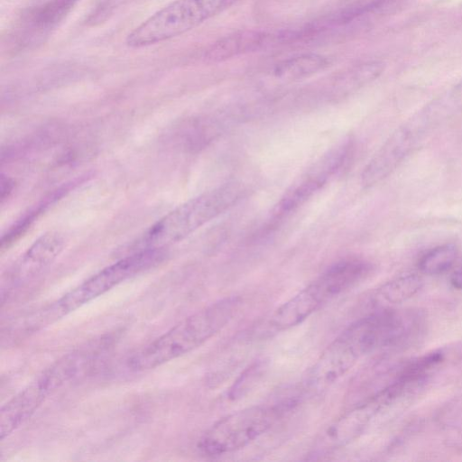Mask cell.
I'll return each mask as SVG.
<instances>
[{
  "label": "cell",
  "instance_id": "cell-1",
  "mask_svg": "<svg viewBox=\"0 0 462 462\" xmlns=\"http://www.w3.org/2000/svg\"><path fill=\"white\" fill-rule=\"evenodd\" d=\"M417 323L410 310H377L351 324L320 354L307 374L311 389L328 387L362 357L379 348L402 346L414 337Z\"/></svg>",
  "mask_w": 462,
  "mask_h": 462
},
{
  "label": "cell",
  "instance_id": "cell-2",
  "mask_svg": "<svg viewBox=\"0 0 462 462\" xmlns=\"http://www.w3.org/2000/svg\"><path fill=\"white\" fill-rule=\"evenodd\" d=\"M241 305L239 297L229 296L196 311L134 353L128 359V367L147 371L189 353L220 332Z\"/></svg>",
  "mask_w": 462,
  "mask_h": 462
},
{
  "label": "cell",
  "instance_id": "cell-3",
  "mask_svg": "<svg viewBox=\"0 0 462 462\" xmlns=\"http://www.w3.org/2000/svg\"><path fill=\"white\" fill-rule=\"evenodd\" d=\"M245 192L240 183L227 182L189 199L151 226L128 251L166 249L235 206Z\"/></svg>",
  "mask_w": 462,
  "mask_h": 462
},
{
  "label": "cell",
  "instance_id": "cell-4",
  "mask_svg": "<svg viewBox=\"0 0 462 462\" xmlns=\"http://www.w3.org/2000/svg\"><path fill=\"white\" fill-rule=\"evenodd\" d=\"M372 264L363 259L339 261L280 305L271 315L268 326L274 331L295 327L324 305L353 288L372 272Z\"/></svg>",
  "mask_w": 462,
  "mask_h": 462
},
{
  "label": "cell",
  "instance_id": "cell-5",
  "mask_svg": "<svg viewBox=\"0 0 462 462\" xmlns=\"http://www.w3.org/2000/svg\"><path fill=\"white\" fill-rule=\"evenodd\" d=\"M295 405L294 400H286L234 411L205 431L199 440L198 448L208 457L239 450L267 432Z\"/></svg>",
  "mask_w": 462,
  "mask_h": 462
},
{
  "label": "cell",
  "instance_id": "cell-6",
  "mask_svg": "<svg viewBox=\"0 0 462 462\" xmlns=\"http://www.w3.org/2000/svg\"><path fill=\"white\" fill-rule=\"evenodd\" d=\"M166 255V250L163 248L130 253L41 310L44 321L50 324L74 311L125 280L157 266L165 260Z\"/></svg>",
  "mask_w": 462,
  "mask_h": 462
},
{
  "label": "cell",
  "instance_id": "cell-7",
  "mask_svg": "<svg viewBox=\"0 0 462 462\" xmlns=\"http://www.w3.org/2000/svg\"><path fill=\"white\" fill-rule=\"evenodd\" d=\"M239 0H173L135 27L125 39L133 49L181 35L220 14Z\"/></svg>",
  "mask_w": 462,
  "mask_h": 462
},
{
  "label": "cell",
  "instance_id": "cell-8",
  "mask_svg": "<svg viewBox=\"0 0 462 462\" xmlns=\"http://www.w3.org/2000/svg\"><path fill=\"white\" fill-rule=\"evenodd\" d=\"M404 392L405 389L401 384L393 382L338 417L320 435L312 455L323 456L355 440L383 409L400 398Z\"/></svg>",
  "mask_w": 462,
  "mask_h": 462
},
{
  "label": "cell",
  "instance_id": "cell-9",
  "mask_svg": "<svg viewBox=\"0 0 462 462\" xmlns=\"http://www.w3.org/2000/svg\"><path fill=\"white\" fill-rule=\"evenodd\" d=\"M351 151L349 138L329 148L287 189L274 208L273 217H284L314 196L341 170Z\"/></svg>",
  "mask_w": 462,
  "mask_h": 462
},
{
  "label": "cell",
  "instance_id": "cell-10",
  "mask_svg": "<svg viewBox=\"0 0 462 462\" xmlns=\"http://www.w3.org/2000/svg\"><path fill=\"white\" fill-rule=\"evenodd\" d=\"M65 240L58 232L42 235L15 262L6 274L2 291L29 282L48 268L63 250Z\"/></svg>",
  "mask_w": 462,
  "mask_h": 462
},
{
  "label": "cell",
  "instance_id": "cell-11",
  "mask_svg": "<svg viewBox=\"0 0 462 462\" xmlns=\"http://www.w3.org/2000/svg\"><path fill=\"white\" fill-rule=\"evenodd\" d=\"M53 392L51 383L42 373L5 403L0 411V439L4 440L28 420Z\"/></svg>",
  "mask_w": 462,
  "mask_h": 462
},
{
  "label": "cell",
  "instance_id": "cell-12",
  "mask_svg": "<svg viewBox=\"0 0 462 462\" xmlns=\"http://www.w3.org/2000/svg\"><path fill=\"white\" fill-rule=\"evenodd\" d=\"M414 142L415 130L411 126L399 127L364 168L362 185L371 187L385 179L407 155Z\"/></svg>",
  "mask_w": 462,
  "mask_h": 462
},
{
  "label": "cell",
  "instance_id": "cell-13",
  "mask_svg": "<svg viewBox=\"0 0 462 462\" xmlns=\"http://www.w3.org/2000/svg\"><path fill=\"white\" fill-rule=\"evenodd\" d=\"M266 38V34L261 31H236L214 42L205 52V59L217 62L255 51L263 46Z\"/></svg>",
  "mask_w": 462,
  "mask_h": 462
},
{
  "label": "cell",
  "instance_id": "cell-14",
  "mask_svg": "<svg viewBox=\"0 0 462 462\" xmlns=\"http://www.w3.org/2000/svg\"><path fill=\"white\" fill-rule=\"evenodd\" d=\"M422 285V279L416 274L399 276L375 291L373 304L376 310L390 309V306L400 304L413 297Z\"/></svg>",
  "mask_w": 462,
  "mask_h": 462
},
{
  "label": "cell",
  "instance_id": "cell-15",
  "mask_svg": "<svg viewBox=\"0 0 462 462\" xmlns=\"http://www.w3.org/2000/svg\"><path fill=\"white\" fill-rule=\"evenodd\" d=\"M328 64V60L322 55L303 54L281 61L274 67L273 74L281 79H300L323 70Z\"/></svg>",
  "mask_w": 462,
  "mask_h": 462
},
{
  "label": "cell",
  "instance_id": "cell-16",
  "mask_svg": "<svg viewBox=\"0 0 462 462\" xmlns=\"http://www.w3.org/2000/svg\"><path fill=\"white\" fill-rule=\"evenodd\" d=\"M457 257V249L453 244H445L427 252L419 262L421 273L437 275L448 271Z\"/></svg>",
  "mask_w": 462,
  "mask_h": 462
},
{
  "label": "cell",
  "instance_id": "cell-17",
  "mask_svg": "<svg viewBox=\"0 0 462 462\" xmlns=\"http://www.w3.org/2000/svg\"><path fill=\"white\" fill-rule=\"evenodd\" d=\"M262 370L263 365L260 363L254 364L247 368L230 389V398H240L245 393L250 390L261 376Z\"/></svg>",
  "mask_w": 462,
  "mask_h": 462
},
{
  "label": "cell",
  "instance_id": "cell-18",
  "mask_svg": "<svg viewBox=\"0 0 462 462\" xmlns=\"http://www.w3.org/2000/svg\"><path fill=\"white\" fill-rule=\"evenodd\" d=\"M77 0H52L42 9L38 16L39 23L51 25L59 22L64 14L73 6Z\"/></svg>",
  "mask_w": 462,
  "mask_h": 462
},
{
  "label": "cell",
  "instance_id": "cell-19",
  "mask_svg": "<svg viewBox=\"0 0 462 462\" xmlns=\"http://www.w3.org/2000/svg\"><path fill=\"white\" fill-rule=\"evenodd\" d=\"M14 188V181L7 177H5L2 174L1 177V200L4 202L5 199H7L10 195V193L13 191Z\"/></svg>",
  "mask_w": 462,
  "mask_h": 462
},
{
  "label": "cell",
  "instance_id": "cell-20",
  "mask_svg": "<svg viewBox=\"0 0 462 462\" xmlns=\"http://www.w3.org/2000/svg\"><path fill=\"white\" fill-rule=\"evenodd\" d=\"M451 283L454 287L462 290V269L456 271L451 277Z\"/></svg>",
  "mask_w": 462,
  "mask_h": 462
}]
</instances>
